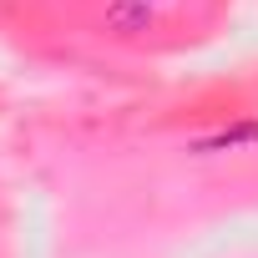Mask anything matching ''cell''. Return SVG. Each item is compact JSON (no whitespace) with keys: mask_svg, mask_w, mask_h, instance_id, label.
I'll list each match as a JSON object with an SVG mask.
<instances>
[{"mask_svg":"<svg viewBox=\"0 0 258 258\" xmlns=\"http://www.w3.org/2000/svg\"><path fill=\"white\" fill-rule=\"evenodd\" d=\"M147 21H152L147 0H142V6H111V26L116 31H147Z\"/></svg>","mask_w":258,"mask_h":258,"instance_id":"2","label":"cell"},{"mask_svg":"<svg viewBox=\"0 0 258 258\" xmlns=\"http://www.w3.org/2000/svg\"><path fill=\"white\" fill-rule=\"evenodd\" d=\"M243 142H258V121H238V126H228V132L208 137L203 152H223V147H243Z\"/></svg>","mask_w":258,"mask_h":258,"instance_id":"1","label":"cell"}]
</instances>
